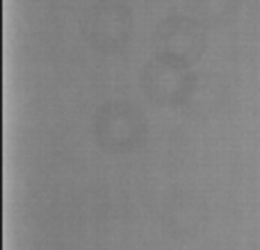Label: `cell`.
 <instances>
[{
	"mask_svg": "<svg viewBox=\"0 0 260 250\" xmlns=\"http://www.w3.org/2000/svg\"><path fill=\"white\" fill-rule=\"evenodd\" d=\"M94 132L96 141L108 152H133L146 139V123L133 103L112 100L99 109Z\"/></svg>",
	"mask_w": 260,
	"mask_h": 250,
	"instance_id": "1",
	"label": "cell"
},
{
	"mask_svg": "<svg viewBox=\"0 0 260 250\" xmlns=\"http://www.w3.org/2000/svg\"><path fill=\"white\" fill-rule=\"evenodd\" d=\"M155 57L165 62L189 66L206 53V32L187 16H171L160 23L155 32Z\"/></svg>",
	"mask_w": 260,
	"mask_h": 250,
	"instance_id": "2",
	"label": "cell"
},
{
	"mask_svg": "<svg viewBox=\"0 0 260 250\" xmlns=\"http://www.w3.org/2000/svg\"><path fill=\"white\" fill-rule=\"evenodd\" d=\"M194 75L187 71V66L165 62V59H153L144 68L142 87L146 91L148 100L160 107H176L187 100L192 94Z\"/></svg>",
	"mask_w": 260,
	"mask_h": 250,
	"instance_id": "4",
	"label": "cell"
},
{
	"mask_svg": "<svg viewBox=\"0 0 260 250\" xmlns=\"http://www.w3.org/2000/svg\"><path fill=\"white\" fill-rule=\"evenodd\" d=\"M85 36L94 48L103 53H114L123 48L130 39L133 18L126 7L117 3H101L94 9H89L82 23Z\"/></svg>",
	"mask_w": 260,
	"mask_h": 250,
	"instance_id": "3",
	"label": "cell"
}]
</instances>
